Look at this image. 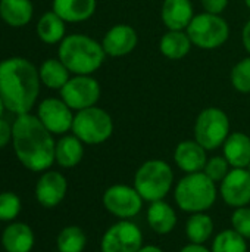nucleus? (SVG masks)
<instances>
[{"label": "nucleus", "mask_w": 250, "mask_h": 252, "mask_svg": "<svg viewBox=\"0 0 250 252\" xmlns=\"http://www.w3.org/2000/svg\"><path fill=\"white\" fill-rule=\"evenodd\" d=\"M40 87L38 68L27 58L12 56L0 62V97L9 112L16 117L29 114Z\"/></svg>", "instance_id": "f257e3e1"}, {"label": "nucleus", "mask_w": 250, "mask_h": 252, "mask_svg": "<svg viewBox=\"0 0 250 252\" xmlns=\"http://www.w3.org/2000/svg\"><path fill=\"white\" fill-rule=\"evenodd\" d=\"M12 146L18 161L29 171L44 173L55 162L56 142L37 115H18L12 124Z\"/></svg>", "instance_id": "f03ea898"}, {"label": "nucleus", "mask_w": 250, "mask_h": 252, "mask_svg": "<svg viewBox=\"0 0 250 252\" xmlns=\"http://www.w3.org/2000/svg\"><path fill=\"white\" fill-rule=\"evenodd\" d=\"M57 58L72 75H93L105 62L106 53L100 41L87 34H69L57 47Z\"/></svg>", "instance_id": "7ed1b4c3"}, {"label": "nucleus", "mask_w": 250, "mask_h": 252, "mask_svg": "<svg viewBox=\"0 0 250 252\" xmlns=\"http://www.w3.org/2000/svg\"><path fill=\"white\" fill-rule=\"evenodd\" d=\"M217 201V186L203 171L186 174L175 188V202L186 213H205Z\"/></svg>", "instance_id": "20e7f679"}, {"label": "nucleus", "mask_w": 250, "mask_h": 252, "mask_svg": "<svg viewBox=\"0 0 250 252\" xmlns=\"http://www.w3.org/2000/svg\"><path fill=\"white\" fill-rule=\"evenodd\" d=\"M174 183V173L168 162L162 159H149L143 162L134 176V188L143 201H162Z\"/></svg>", "instance_id": "39448f33"}, {"label": "nucleus", "mask_w": 250, "mask_h": 252, "mask_svg": "<svg viewBox=\"0 0 250 252\" xmlns=\"http://www.w3.org/2000/svg\"><path fill=\"white\" fill-rule=\"evenodd\" d=\"M186 32L193 46L203 50H214L225 44L230 38V25L221 15L202 12L194 15Z\"/></svg>", "instance_id": "423d86ee"}, {"label": "nucleus", "mask_w": 250, "mask_h": 252, "mask_svg": "<svg viewBox=\"0 0 250 252\" xmlns=\"http://www.w3.org/2000/svg\"><path fill=\"white\" fill-rule=\"evenodd\" d=\"M72 134L84 145H102L113 133V121L108 111L99 106H91L78 111L74 115Z\"/></svg>", "instance_id": "0eeeda50"}, {"label": "nucleus", "mask_w": 250, "mask_h": 252, "mask_svg": "<svg viewBox=\"0 0 250 252\" xmlns=\"http://www.w3.org/2000/svg\"><path fill=\"white\" fill-rule=\"evenodd\" d=\"M230 136V118L221 108L208 106L200 111L194 123V140L206 151H215Z\"/></svg>", "instance_id": "6e6552de"}, {"label": "nucleus", "mask_w": 250, "mask_h": 252, "mask_svg": "<svg viewBox=\"0 0 250 252\" xmlns=\"http://www.w3.org/2000/svg\"><path fill=\"white\" fill-rule=\"evenodd\" d=\"M59 92L60 99L77 112L96 106L102 94L100 84L93 75H72Z\"/></svg>", "instance_id": "1a4fd4ad"}, {"label": "nucleus", "mask_w": 250, "mask_h": 252, "mask_svg": "<svg viewBox=\"0 0 250 252\" xmlns=\"http://www.w3.org/2000/svg\"><path fill=\"white\" fill-rule=\"evenodd\" d=\"M103 207L112 216L118 219H133L143 207V198L136 190V188L127 185H113L108 188L103 193Z\"/></svg>", "instance_id": "9d476101"}, {"label": "nucleus", "mask_w": 250, "mask_h": 252, "mask_svg": "<svg viewBox=\"0 0 250 252\" xmlns=\"http://www.w3.org/2000/svg\"><path fill=\"white\" fill-rule=\"evenodd\" d=\"M143 247V233L134 223L121 220L102 236V252H137Z\"/></svg>", "instance_id": "9b49d317"}, {"label": "nucleus", "mask_w": 250, "mask_h": 252, "mask_svg": "<svg viewBox=\"0 0 250 252\" xmlns=\"http://www.w3.org/2000/svg\"><path fill=\"white\" fill-rule=\"evenodd\" d=\"M37 117L52 134L63 136L72 130V109L60 97H46L41 100L37 108Z\"/></svg>", "instance_id": "f8f14e48"}, {"label": "nucleus", "mask_w": 250, "mask_h": 252, "mask_svg": "<svg viewBox=\"0 0 250 252\" xmlns=\"http://www.w3.org/2000/svg\"><path fill=\"white\" fill-rule=\"evenodd\" d=\"M220 193L224 202L233 208L250 204V173L248 168H233L221 182Z\"/></svg>", "instance_id": "ddd939ff"}, {"label": "nucleus", "mask_w": 250, "mask_h": 252, "mask_svg": "<svg viewBox=\"0 0 250 252\" xmlns=\"http://www.w3.org/2000/svg\"><path fill=\"white\" fill-rule=\"evenodd\" d=\"M100 43L103 46L106 56L122 58V56L130 55L137 47L139 35H137V31L131 25L116 24L105 32Z\"/></svg>", "instance_id": "4468645a"}, {"label": "nucleus", "mask_w": 250, "mask_h": 252, "mask_svg": "<svg viewBox=\"0 0 250 252\" xmlns=\"http://www.w3.org/2000/svg\"><path fill=\"white\" fill-rule=\"evenodd\" d=\"M68 182L59 171H44L35 185V199L44 208L57 207L66 196Z\"/></svg>", "instance_id": "2eb2a0df"}, {"label": "nucleus", "mask_w": 250, "mask_h": 252, "mask_svg": "<svg viewBox=\"0 0 250 252\" xmlns=\"http://www.w3.org/2000/svg\"><path fill=\"white\" fill-rule=\"evenodd\" d=\"M174 161L186 174L200 173L208 162L206 149L196 140H183L174 151Z\"/></svg>", "instance_id": "dca6fc26"}, {"label": "nucleus", "mask_w": 250, "mask_h": 252, "mask_svg": "<svg viewBox=\"0 0 250 252\" xmlns=\"http://www.w3.org/2000/svg\"><path fill=\"white\" fill-rule=\"evenodd\" d=\"M194 18L190 0H164L161 7V19L168 30L186 31Z\"/></svg>", "instance_id": "f3484780"}, {"label": "nucleus", "mask_w": 250, "mask_h": 252, "mask_svg": "<svg viewBox=\"0 0 250 252\" xmlns=\"http://www.w3.org/2000/svg\"><path fill=\"white\" fill-rule=\"evenodd\" d=\"M34 244V232L27 223L12 221L1 233V247L6 252H31Z\"/></svg>", "instance_id": "a211bd4d"}, {"label": "nucleus", "mask_w": 250, "mask_h": 252, "mask_svg": "<svg viewBox=\"0 0 250 252\" xmlns=\"http://www.w3.org/2000/svg\"><path fill=\"white\" fill-rule=\"evenodd\" d=\"M97 9V0H53L52 10L65 22L77 24L90 19Z\"/></svg>", "instance_id": "6ab92c4d"}, {"label": "nucleus", "mask_w": 250, "mask_h": 252, "mask_svg": "<svg viewBox=\"0 0 250 252\" xmlns=\"http://www.w3.org/2000/svg\"><path fill=\"white\" fill-rule=\"evenodd\" d=\"M224 158L233 168H248L250 164V137L246 133H230L222 145Z\"/></svg>", "instance_id": "aec40b11"}, {"label": "nucleus", "mask_w": 250, "mask_h": 252, "mask_svg": "<svg viewBox=\"0 0 250 252\" xmlns=\"http://www.w3.org/2000/svg\"><path fill=\"white\" fill-rule=\"evenodd\" d=\"M146 219H147L149 227L158 235L171 233L177 224L175 210L164 199L150 202V207L147 208Z\"/></svg>", "instance_id": "412c9836"}, {"label": "nucleus", "mask_w": 250, "mask_h": 252, "mask_svg": "<svg viewBox=\"0 0 250 252\" xmlns=\"http://www.w3.org/2000/svg\"><path fill=\"white\" fill-rule=\"evenodd\" d=\"M34 6L31 0H0V18L13 28H22L31 22Z\"/></svg>", "instance_id": "4be33fe9"}, {"label": "nucleus", "mask_w": 250, "mask_h": 252, "mask_svg": "<svg viewBox=\"0 0 250 252\" xmlns=\"http://www.w3.org/2000/svg\"><path fill=\"white\" fill-rule=\"evenodd\" d=\"M84 157V143L75 134H63L55 146V162L62 168H72Z\"/></svg>", "instance_id": "5701e85b"}, {"label": "nucleus", "mask_w": 250, "mask_h": 252, "mask_svg": "<svg viewBox=\"0 0 250 252\" xmlns=\"http://www.w3.org/2000/svg\"><path fill=\"white\" fill-rule=\"evenodd\" d=\"M192 40L186 31L181 30H168L159 40L161 53L171 61H180L186 58L192 50Z\"/></svg>", "instance_id": "b1692460"}, {"label": "nucleus", "mask_w": 250, "mask_h": 252, "mask_svg": "<svg viewBox=\"0 0 250 252\" xmlns=\"http://www.w3.org/2000/svg\"><path fill=\"white\" fill-rule=\"evenodd\" d=\"M38 38L46 44H59L66 37V22L53 10L43 13L35 27Z\"/></svg>", "instance_id": "393cba45"}, {"label": "nucleus", "mask_w": 250, "mask_h": 252, "mask_svg": "<svg viewBox=\"0 0 250 252\" xmlns=\"http://www.w3.org/2000/svg\"><path fill=\"white\" fill-rule=\"evenodd\" d=\"M41 84L52 90H60L71 78V71L59 58H49L38 66Z\"/></svg>", "instance_id": "a878e982"}, {"label": "nucleus", "mask_w": 250, "mask_h": 252, "mask_svg": "<svg viewBox=\"0 0 250 252\" xmlns=\"http://www.w3.org/2000/svg\"><path fill=\"white\" fill-rule=\"evenodd\" d=\"M214 233V221L205 213H194L186 223V235L192 244L203 245Z\"/></svg>", "instance_id": "bb28decb"}, {"label": "nucleus", "mask_w": 250, "mask_h": 252, "mask_svg": "<svg viewBox=\"0 0 250 252\" xmlns=\"http://www.w3.org/2000/svg\"><path fill=\"white\" fill-rule=\"evenodd\" d=\"M87 245V236L84 230L78 226L63 227L56 239V247L59 252H83Z\"/></svg>", "instance_id": "cd10ccee"}, {"label": "nucleus", "mask_w": 250, "mask_h": 252, "mask_svg": "<svg viewBox=\"0 0 250 252\" xmlns=\"http://www.w3.org/2000/svg\"><path fill=\"white\" fill-rule=\"evenodd\" d=\"M212 252H248L246 238L239 235L234 229L222 230L214 239Z\"/></svg>", "instance_id": "c85d7f7f"}, {"label": "nucleus", "mask_w": 250, "mask_h": 252, "mask_svg": "<svg viewBox=\"0 0 250 252\" xmlns=\"http://www.w3.org/2000/svg\"><path fill=\"white\" fill-rule=\"evenodd\" d=\"M230 81L231 86L234 87V90H237L239 93H250V56L243 58L242 61H239L230 74Z\"/></svg>", "instance_id": "c756f323"}, {"label": "nucleus", "mask_w": 250, "mask_h": 252, "mask_svg": "<svg viewBox=\"0 0 250 252\" xmlns=\"http://www.w3.org/2000/svg\"><path fill=\"white\" fill-rule=\"evenodd\" d=\"M22 208L21 199L15 192H1L0 193V221L12 223L19 216Z\"/></svg>", "instance_id": "7c9ffc66"}, {"label": "nucleus", "mask_w": 250, "mask_h": 252, "mask_svg": "<svg viewBox=\"0 0 250 252\" xmlns=\"http://www.w3.org/2000/svg\"><path fill=\"white\" fill-rule=\"evenodd\" d=\"M203 173L212 182L221 183L225 179V176L230 173V164L224 157H212L208 159V162L203 168Z\"/></svg>", "instance_id": "2f4dec72"}, {"label": "nucleus", "mask_w": 250, "mask_h": 252, "mask_svg": "<svg viewBox=\"0 0 250 252\" xmlns=\"http://www.w3.org/2000/svg\"><path fill=\"white\" fill-rule=\"evenodd\" d=\"M231 226L233 229L242 235L243 238L250 239V208L249 207H240L236 208L231 216Z\"/></svg>", "instance_id": "473e14b6"}, {"label": "nucleus", "mask_w": 250, "mask_h": 252, "mask_svg": "<svg viewBox=\"0 0 250 252\" xmlns=\"http://www.w3.org/2000/svg\"><path fill=\"white\" fill-rule=\"evenodd\" d=\"M228 6V0H202V7L208 13L221 15Z\"/></svg>", "instance_id": "72a5a7b5"}, {"label": "nucleus", "mask_w": 250, "mask_h": 252, "mask_svg": "<svg viewBox=\"0 0 250 252\" xmlns=\"http://www.w3.org/2000/svg\"><path fill=\"white\" fill-rule=\"evenodd\" d=\"M12 143V124H9L3 117L0 118V149Z\"/></svg>", "instance_id": "f704fd0d"}, {"label": "nucleus", "mask_w": 250, "mask_h": 252, "mask_svg": "<svg viewBox=\"0 0 250 252\" xmlns=\"http://www.w3.org/2000/svg\"><path fill=\"white\" fill-rule=\"evenodd\" d=\"M242 43H243L245 50L249 53L250 56V19L245 24V27H243V31H242Z\"/></svg>", "instance_id": "c9c22d12"}, {"label": "nucleus", "mask_w": 250, "mask_h": 252, "mask_svg": "<svg viewBox=\"0 0 250 252\" xmlns=\"http://www.w3.org/2000/svg\"><path fill=\"white\" fill-rule=\"evenodd\" d=\"M180 252H212L209 251L208 248H205L203 245H199V244H189L186 245Z\"/></svg>", "instance_id": "e433bc0d"}, {"label": "nucleus", "mask_w": 250, "mask_h": 252, "mask_svg": "<svg viewBox=\"0 0 250 252\" xmlns=\"http://www.w3.org/2000/svg\"><path fill=\"white\" fill-rule=\"evenodd\" d=\"M137 252H164L159 247H155V245H146V247H141Z\"/></svg>", "instance_id": "4c0bfd02"}, {"label": "nucleus", "mask_w": 250, "mask_h": 252, "mask_svg": "<svg viewBox=\"0 0 250 252\" xmlns=\"http://www.w3.org/2000/svg\"><path fill=\"white\" fill-rule=\"evenodd\" d=\"M6 111V108H4V103H3V100H1V97H0V118L3 117V112Z\"/></svg>", "instance_id": "58836bf2"}, {"label": "nucleus", "mask_w": 250, "mask_h": 252, "mask_svg": "<svg viewBox=\"0 0 250 252\" xmlns=\"http://www.w3.org/2000/svg\"><path fill=\"white\" fill-rule=\"evenodd\" d=\"M245 4H246V6L250 9V0H245Z\"/></svg>", "instance_id": "ea45409f"}, {"label": "nucleus", "mask_w": 250, "mask_h": 252, "mask_svg": "<svg viewBox=\"0 0 250 252\" xmlns=\"http://www.w3.org/2000/svg\"><path fill=\"white\" fill-rule=\"evenodd\" d=\"M248 171H249V173H250V164H249V165H248Z\"/></svg>", "instance_id": "a19ab883"}]
</instances>
